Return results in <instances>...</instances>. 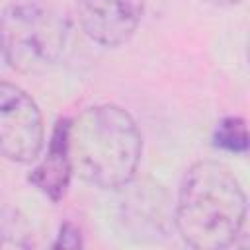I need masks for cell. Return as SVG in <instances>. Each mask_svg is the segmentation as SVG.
Instances as JSON below:
<instances>
[{
  "label": "cell",
  "mask_w": 250,
  "mask_h": 250,
  "mask_svg": "<svg viewBox=\"0 0 250 250\" xmlns=\"http://www.w3.org/2000/svg\"><path fill=\"white\" fill-rule=\"evenodd\" d=\"M72 172L100 189L127 188L139 168L143 137L135 117L117 104L82 109L68 125Z\"/></svg>",
  "instance_id": "obj_2"
},
{
  "label": "cell",
  "mask_w": 250,
  "mask_h": 250,
  "mask_svg": "<svg viewBox=\"0 0 250 250\" xmlns=\"http://www.w3.org/2000/svg\"><path fill=\"white\" fill-rule=\"evenodd\" d=\"M68 125L70 117H62L55 123L45 152L39 154L37 164L31 168L27 180L51 201H61L72 180V162L68 152Z\"/></svg>",
  "instance_id": "obj_6"
},
{
  "label": "cell",
  "mask_w": 250,
  "mask_h": 250,
  "mask_svg": "<svg viewBox=\"0 0 250 250\" xmlns=\"http://www.w3.org/2000/svg\"><path fill=\"white\" fill-rule=\"evenodd\" d=\"M246 221V193L234 172L219 160L188 168L174 201V229L197 250H223L238 238Z\"/></svg>",
  "instance_id": "obj_1"
},
{
  "label": "cell",
  "mask_w": 250,
  "mask_h": 250,
  "mask_svg": "<svg viewBox=\"0 0 250 250\" xmlns=\"http://www.w3.org/2000/svg\"><path fill=\"white\" fill-rule=\"evenodd\" d=\"M203 2H207V4H211L215 8H234V6L242 4L244 0H203Z\"/></svg>",
  "instance_id": "obj_11"
},
{
  "label": "cell",
  "mask_w": 250,
  "mask_h": 250,
  "mask_svg": "<svg viewBox=\"0 0 250 250\" xmlns=\"http://www.w3.org/2000/svg\"><path fill=\"white\" fill-rule=\"evenodd\" d=\"M125 227L139 238L166 236L174 229V201L162 189L133 191L123 205Z\"/></svg>",
  "instance_id": "obj_7"
},
{
  "label": "cell",
  "mask_w": 250,
  "mask_h": 250,
  "mask_svg": "<svg viewBox=\"0 0 250 250\" xmlns=\"http://www.w3.org/2000/svg\"><path fill=\"white\" fill-rule=\"evenodd\" d=\"M82 244L80 230L72 223H62L57 234V240L53 242V248H78Z\"/></svg>",
  "instance_id": "obj_10"
},
{
  "label": "cell",
  "mask_w": 250,
  "mask_h": 250,
  "mask_svg": "<svg viewBox=\"0 0 250 250\" xmlns=\"http://www.w3.org/2000/svg\"><path fill=\"white\" fill-rule=\"evenodd\" d=\"M45 148V125L37 102L18 84L0 80V156L29 164Z\"/></svg>",
  "instance_id": "obj_4"
},
{
  "label": "cell",
  "mask_w": 250,
  "mask_h": 250,
  "mask_svg": "<svg viewBox=\"0 0 250 250\" xmlns=\"http://www.w3.org/2000/svg\"><path fill=\"white\" fill-rule=\"evenodd\" d=\"M213 141L217 148H223L232 154H244L248 150V129L242 117H225L217 123Z\"/></svg>",
  "instance_id": "obj_9"
},
{
  "label": "cell",
  "mask_w": 250,
  "mask_h": 250,
  "mask_svg": "<svg viewBox=\"0 0 250 250\" xmlns=\"http://www.w3.org/2000/svg\"><path fill=\"white\" fill-rule=\"evenodd\" d=\"M66 39V20L41 2H12L0 14V57L18 74L51 70L62 59Z\"/></svg>",
  "instance_id": "obj_3"
},
{
  "label": "cell",
  "mask_w": 250,
  "mask_h": 250,
  "mask_svg": "<svg viewBox=\"0 0 250 250\" xmlns=\"http://www.w3.org/2000/svg\"><path fill=\"white\" fill-rule=\"evenodd\" d=\"M145 0H78V20L84 33L102 47L127 43L143 18Z\"/></svg>",
  "instance_id": "obj_5"
},
{
  "label": "cell",
  "mask_w": 250,
  "mask_h": 250,
  "mask_svg": "<svg viewBox=\"0 0 250 250\" xmlns=\"http://www.w3.org/2000/svg\"><path fill=\"white\" fill-rule=\"evenodd\" d=\"M33 232L23 215L10 207L0 195V248H29Z\"/></svg>",
  "instance_id": "obj_8"
}]
</instances>
